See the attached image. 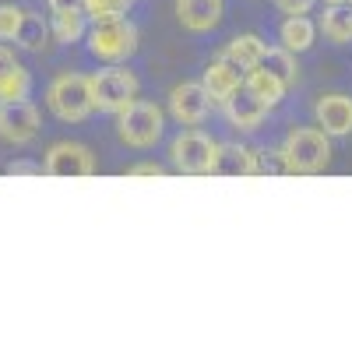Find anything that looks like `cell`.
<instances>
[{"instance_id": "1", "label": "cell", "mask_w": 352, "mask_h": 352, "mask_svg": "<svg viewBox=\"0 0 352 352\" xmlns=\"http://www.w3.org/2000/svg\"><path fill=\"white\" fill-rule=\"evenodd\" d=\"M282 155L289 166V176H314L324 173L331 162V138L320 127H296L282 141Z\"/></svg>"}, {"instance_id": "2", "label": "cell", "mask_w": 352, "mask_h": 352, "mask_svg": "<svg viewBox=\"0 0 352 352\" xmlns=\"http://www.w3.org/2000/svg\"><path fill=\"white\" fill-rule=\"evenodd\" d=\"M88 53L102 64H124L138 53V25L124 14V18H109V21H92L88 28Z\"/></svg>"}, {"instance_id": "3", "label": "cell", "mask_w": 352, "mask_h": 352, "mask_svg": "<svg viewBox=\"0 0 352 352\" xmlns=\"http://www.w3.org/2000/svg\"><path fill=\"white\" fill-rule=\"evenodd\" d=\"M46 106L56 120L64 124H81L96 113L92 106V85H88L85 74H74V71H64L56 74L46 88Z\"/></svg>"}, {"instance_id": "4", "label": "cell", "mask_w": 352, "mask_h": 352, "mask_svg": "<svg viewBox=\"0 0 352 352\" xmlns=\"http://www.w3.org/2000/svg\"><path fill=\"white\" fill-rule=\"evenodd\" d=\"M88 85H92V106L99 113H124L141 92L138 74L120 64H106L102 71L88 78Z\"/></svg>"}, {"instance_id": "5", "label": "cell", "mask_w": 352, "mask_h": 352, "mask_svg": "<svg viewBox=\"0 0 352 352\" xmlns=\"http://www.w3.org/2000/svg\"><path fill=\"white\" fill-rule=\"evenodd\" d=\"M162 109L148 99H134L124 113H116V138H120L127 148H155L162 138Z\"/></svg>"}, {"instance_id": "6", "label": "cell", "mask_w": 352, "mask_h": 352, "mask_svg": "<svg viewBox=\"0 0 352 352\" xmlns=\"http://www.w3.org/2000/svg\"><path fill=\"white\" fill-rule=\"evenodd\" d=\"M173 166L187 173V176H208L215 173V155H219V141H212L204 131H184L180 138L173 141Z\"/></svg>"}, {"instance_id": "7", "label": "cell", "mask_w": 352, "mask_h": 352, "mask_svg": "<svg viewBox=\"0 0 352 352\" xmlns=\"http://www.w3.org/2000/svg\"><path fill=\"white\" fill-rule=\"evenodd\" d=\"M43 169L50 176H64V180H81V176L96 173V155L78 141H56L43 159Z\"/></svg>"}, {"instance_id": "8", "label": "cell", "mask_w": 352, "mask_h": 352, "mask_svg": "<svg viewBox=\"0 0 352 352\" xmlns=\"http://www.w3.org/2000/svg\"><path fill=\"white\" fill-rule=\"evenodd\" d=\"M43 127V116L36 109V102L18 99V102H0V138L8 144H28L36 141Z\"/></svg>"}, {"instance_id": "9", "label": "cell", "mask_w": 352, "mask_h": 352, "mask_svg": "<svg viewBox=\"0 0 352 352\" xmlns=\"http://www.w3.org/2000/svg\"><path fill=\"white\" fill-rule=\"evenodd\" d=\"M169 113L176 124L184 127H201L212 113V96L204 92L201 81H184L169 92Z\"/></svg>"}, {"instance_id": "10", "label": "cell", "mask_w": 352, "mask_h": 352, "mask_svg": "<svg viewBox=\"0 0 352 352\" xmlns=\"http://www.w3.org/2000/svg\"><path fill=\"white\" fill-rule=\"evenodd\" d=\"M317 116V127L324 131L328 138H345L352 134V99L349 96H320L314 106Z\"/></svg>"}, {"instance_id": "11", "label": "cell", "mask_w": 352, "mask_h": 352, "mask_svg": "<svg viewBox=\"0 0 352 352\" xmlns=\"http://www.w3.org/2000/svg\"><path fill=\"white\" fill-rule=\"evenodd\" d=\"M226 14V0H176V18L187 32H212Z\"/></svg>"}, {"instance_id": "12", "label": "cell", "mask_w": 352, "mask_h": 352, "mask_svg": "<svg viewBox=\"0 0 352 352\" xmlns=\"http://www.w3.org/2000/svg\"><path fill=\"white\" fill-rule=\"evenodd\" d=\"M222 106H226L229 124H232V127H240V131H257V127L264 124V116H268V106H264L247 85L240 88V92H232Z\"/></svg>"}, {"instance_id": "13", "label": "cell", "mask_w": 352, "mask_h": 352, "mask_svg": "<svg viewBox=\"0 0 352 352\" xmlns=\"http://www.w3.org/2000/svg\"><path fill=\"white\" fill-rule=\"evenodd\" d=\"M201 85H204V92L212 96V102H226L232 92H240V88H243V71L219 56V60H212L208 67H204Z\"/></svg>"}, {"instance_id": "14", "label": "cell", "mask_w": 352, "mask_h": 352, "mask_svg": "<svg viewBox=\"0 0 352 352\" xmlns=\"http://www.w3.org/2000/svg\"><path fill=\"white\" fill-rule=\"evenodd\" d=\"M32 92V74H28L8 46H0V102H18Z\"/></svg>"}, {"instance_id": "15", "label": "cell", "mask_w": 352, "mask_h": 352, "mask_svg": "<svg viewBox=\"0 0 352 352\" xmlns=\"http://www.w3.org/2000/svg\"><path fill=\"white\" fill-rule=\"evenodd\" d=\"M264 53H268V43H264L257 32H243V36H232V39L222 46L219 56L247 74V71H254V67L261 64V56H264Z\"/></svg>"}, {"instance_id": "16", "label": "cell", "mask_w": 352, "mask_h": 352, "mask_svg": "<svg viewBox=\"0 0 352 352\" xmlns=\"http://www.w3.org/2000/svg\"><path fill=\"white\" fill-rule=\"evenodd\" d=\"M215 176H257V152L247 144H219Z\"/></svg>"}, {"instance_id": "17", "label": "cell", "mask_w": 352, "mask_h": 352, "mask_svg": "<svg viewBox=\"0 0 352 352\" xmlns=\"http://www.w3.org/2000/svg\"><path fill=\"white\" fill-rule=\"evenodd\" d=\"M317 39V21H310L307 14H285V21L278 25V43L289 53H307Z\"/></svg>"}, {"instance_id": "18", "label": "cell", "mask_w": 352, "mask_h": 352, "mask_svg": "<svg viewBox=\"0 0 352 352\" xmlns=\"http://www.w3.org/2000/svg\"><path fill=\"white\" fill-rule=\"evenodd\" d=\"M50 39H53L50 21H46L39 11H28V8H25V18H21V28H18L14 43H18L25 53H43V50L50 46Z\"/></svg>"}, {"instance_id": "19", "label": "cell", "mask_w": 352, "mask_h": 352, "mask_svg": "<svg viewBox=\"0 0 352 352\" xmlns=\"http://www.w3.org/2000/svg\"><path fill=\"white\" fill-rule=\"evenodd\" d=\"M317 28L324 32V39H331L338 46L352 43V0H345V4H328Z\"/></svg>"}, {"instance_id": "20", "label": "cell", "mask_w": 352, "mask_h": 352, "mask_svg": "<svg viewBox=\"0 0 352 352\" xmlns=\"http://www.w3.org/2000/svg\"><path fill=\"white\" fill-rule=\"evenodd\" d=\"M243 85L250 88V92L264 102V106H268V109H275L282 99H285V88L289 85H282L272 71H264V67H254V71H247L243 74Z\"/></svg>"}, {"instance_id": "21", "label": "cell", "mask_w": 352, "mask_h": 352, "mask_svg": "<svg viewBox=\"0 0 352 352\" xmlns=\"http://www.w3.org/2000/svg\"><path fill=\"white\" fill-rule=\"evenodd\" d=\"M50 28L56 43H78L88 36V14L85 11H64V14H50Z\"/></svg>"}, {"instance_id": "22", "label": "cell", "mask_w": 352, "mask_h": 352, "mask_svg": "<svg viewBox=\"0 0 352 352\" xmlns=\"http://www.w3.org/2000/svg\"><path fill=\"white\" fill-rule=\"evenodd\" d=\"M257 67H264V71H272L282 85H296V74H300V67H296V53H289L285 46H275V50H268L261 56V64Z\"/></svg>"}, {"instance_id": "23", "label": "cell", "mask_w": 352, "mask_h": 352, "mask_svg": "<svg viewBox=\"0 0 352 352\" xmlns=\"http://www.w3.org/2000/svg\"><path fill=\"white\" fill-rule=\"evenodd\" d=\"M88 21H109V18H124L131 11V0H81Z\"/></svg>"}, {"instance_id": "24", "label": "cell", "mask_w": 352, "mask_h": 352, "mask_svg": "<svg viewBox=\"0 0 352 352\" xmlns=\"http://www.w3.org/2000/svg\"><path fill=\"white\" fill-rule=\"evenodd\" d=\"M21 18H25V8L0 4V43H14L18 28H21Z\"/></svg>"}, {"instance_id": "25", "label": "cell", "mask_w": 352, "mask_h": 352, "mask_svg": "<svg viewBox=\"0 0 352 352\" xmlns=\"http://www.w3.org/2000/svg\"><path fill=\"white\" fill-rule=\"evenodd\" d=\"M289 173V166H285V155H282V148H261L257 152V176H285Z\"/></svg>"}, {"instance_id": "26", "label": "cell", "mask_w": 352, "mask_h": 352, "mask_svg": "<svg viewBox=\"0 0 352 352\" xmlns=\"http://www.w3.org/2000/svg\"><path fill=\"white\" fill-rule=\"evenodd\" d=\"M282 14H310V8L317 4V0H275Z\"/></svg>"}, {"instance_id": "27", "label": "cell", "mask_w": 352, "mask_h": 352, "mask_svg": "<svg viewBox=\"0 0 352 352\" xmlns=\"http://www.w3.org/2000/svg\"><path fill=\"white\" fill-rule=\"evenodd\" d=\"M127 176H166V166H159V162H138V166L127 169Z\"/></svg>"}, {"instance_id": "28", "label": "cell", "mask_w": 352, "mask_h": 352, "mask_svg": "<svg viewBox=\"0 0 352 352\" xmlns=\"http://www.w3.org/2000/svg\"><path fill=\"white\" fill-rule=\"evenodd\" d=\"M50 14H64V11H85L81 0H46Z\"/></svg>"}, {"instance_id": "29", "label": "cell", "mask_w": 352, "mask_h": 352, "mask_svg": "<svg viewBox=\"0 0 352 352\" xmlns=\"http://www.w3.org/2000/svg\"><path fill=\"white\" fill-rule=\"evenodd\" d=\"M4 173H11V176H21V173H43V166H32V162H11Z\"/></svg>"}, {"instance_id": "30", "label": "cell", "mask_w": 352, "mask_h": 352, "mask_svg": "<svg viewBox=\"0 0 352 352\" xmlns=\"http://www.w3.org/2000/svg\"><path fill=\"white\" fill-rule=\"evenodd\" d=\"M328 4H345V0H328Z\"/></svg>"}]
</instances>
